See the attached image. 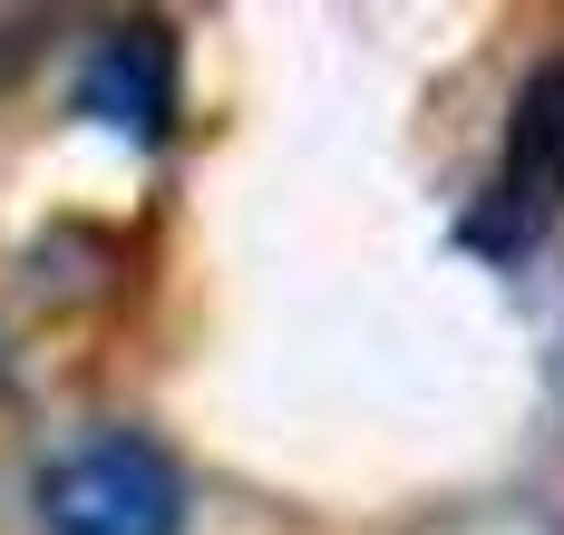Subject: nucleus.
Returning a JSON list of instances; mask_svg holds the SVG:
<instances>
[{
  "label": "nucleus",
  "instance_id": "obj_3",
  "mask_svg": "<svg viewBox=\"0 0 564 535\" xmlns=\"http://www.w3.org/2000/svg\"><path fill=\"white\" fill-rule=\"evenodd\" d=\"M78 108L108 118L117 137H137V146H156L175 118V40L166 30H108L88 78H78Z\"/></svg>",
  "mask_w": 564,
  "mask_h": 535
},
{
  "label": "nucleus",
  "instance_id": "obj_2",
  "mask_svg": "<svg viewBox=\"0 0 564 535\" xmlns=\"http://www.w3.org/2000/svg\"><path fill=\"white\" fill-rule=\"evenodd\" d=\"M555 215H564V59H545L507 118V146H497V176L467 215V243L497 263H525L555 234Z\"/></svg>",
  "mask_w": 564,
  "mask_h": 535
},
{
  "label": "nucleus",
  "instance_id": "obj_1",
  "mask_svg": "<svg viewBox=\"0 0 564 535\" xmlns=\"http://www.w3.org/2000/svg\"><path fill=\"white\" fill-rule=\"evenodd\" d=\"M50 535H185V468L147 428H98L40 468Z\"/></svg>",
  "mask_w": 564,
  "mask_h": 535
}]
</instances>
